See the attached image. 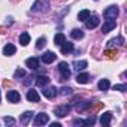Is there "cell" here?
Listing matches in <instances>:
<instances>
[{
    "label": "cell",
    "mask_w": 127,
    "mask_h": 127,
    "mask_svg": "<svg viewBox=\"0 0 127 127\" xmlns=\"http://www.w3.org/2000/svg\"><path fill=\"white\" fill-rule=\"evenodd\" d=\"M58 72L61 75V81H66L70 78V67L66 61H60L58 63Z\"/></svg>",
    "instance_id": "cell-1"
},
{
    "label": "cell",
    "mask_w": 127,
    "mask_h": 127,
    "mask_svg": "<svg viewBox=\"0 0 127 127\" xmlns=\"http://www.w3.org/2000/svg\"><path fill=\"white\" fill-rule=\"evenodd\" d=\"M70 105H60V106H55L54 108V114L58 117V118H63V117H67V114L70 112Z\"/></svg>",
    "instance_id": "cell-2"
},
{
    "label": "cell",
    "mask_w": 127,
    "mask_h": 127,
    "mask_svg": "<svg viewBox=\"0 0 127 127\" xmlns=\"http://www.w3.org/2000/svg\"><path fill=\"white\" fill-rule=\"evenodd\" d=\"M118 14H120V9H118L117 6H109V8L105 9L103 17H105L106 20H115V18L118 17Z\"/></svg>",
    "instance_id": "cell-3"
},
{
    "label": "cell",
    "mask_w": 127,
    "mask_h": 127,
    "mask_svg": "<svg viewBox=\"0 0 127 127\" xmlns=\"http://www.w3.org/2000/svg\"><path fill=\"white\" fill-rule=\"evenodd\" d=\"M48 121H49V115L46 112H39L34 117V124L36 126H45V124H48Z\"/></svg>",
    "instance_id": "cell-4"
},
{
    "label": "cell",
    "mask_w": 127,
    "mask_h": 127,
    "mask_svg": "<svg viewBox=\"0 0 127 127\" xmlns=\"http://www.w3.org/2000/svg\"><path fill=\"white\" fill-rule=\"evenodd\" d=\"M99 23H100V20H99L97 15H90V17L85 20V27L90 29V30H93V29H96V27L99 26Z\"/></svg>",
    "instance_id": "cell-5"
},
{
    "label": "cell",
    "mask_w": 127,
    "mask_h": 127,
    "mask_svg": "<svg viewBox=\"0 0 127 127\" xmlns=\"http://www.w3.org/2000/svg\"><path fill=\"white\" fill-rule=\"evenodd\" d=\"M115 27H117V21H115V20H106V21L103 23V26H102V33L106 34V33L112 32Z\"/></svg>",
    "instance_id": "cell-6"
},
{
    "label": "cell",
    "mask_w": 127,
    "mask_h": 127,
    "mask_svg": "<svg viewBox=\"0 0 127 127\" xmlns=\"http://www.w3.org/2000/svg\"><path fill=\"white\" fill-rule=\"evenodd\" d=\"M6 99H8L11 103H18V102L21 100V94H20V91H17V90H9V91L6 93Z\"/></svg>",
    "instance_id": "cell-7"
},
{
    "label": "cell",
    "mask_w": 127,
    "mask_h": 127,
    "mask_svg": "<svg viewBox=\"0 0 127 127\" xmlns=\"http://www.w3.org/2000/svg\"><path fill=\"white\" fill-rule=\"evenodd\" d=\"M55 57H57V55H55L54 52L46 51V52H43V54H42L40 60H42L43 64H51V63H54V61H55Z\"/></svg>",
    "instance_id": "cell-8"
},
{
    "label": "cell",
    "mask_w": 127,
    "mask_h": 127,
    "mask_svg": "<svg viewBox=\"0 0 127 127\" xmlns=\"http://www.w3.org/2000/svg\"><path fill=\"white\" fill-rule=\"evenodd\" d=\"M42 88H43L42 93H43V96H45L46 99H54V97L58 94V90H57L55 87H46V85H45V87H42Z\"/></svg>",
    "instance_id": "cell-9"
},
{
    "label": "cell",
    "mask_w": 127,
    "mask_h": 127,
    "mask_svg": "<svg viewBox=\"0 0 127 127\" xmlns=\"http://www.w3.org/2000/svg\"><path fill=\"white\" fill-rule=\"evenodd\" d=\"M43 6H48V2H42V0H36V2L33 3V6H32V12H43V11H46V8H43Z\"/></svg>",
    "instance_id": "cell-10"
},
{
    "label": "cell",
    "mask_w": 127,
    "mask_h": 127,
    "mask_svg": "<svg viewBox=\"0 0 127 127\" xmlns=\"http://www.w3.org/2000/svg\"><path fill=\"white\" fill-rule=\"evenodd\" d=\"M26 66H27L30 70H37V69H39V58H36V57L27 58V60H26Z\"/></svg>",
    "instance_id": "cell-11"
},
{
    "label": "cell",
    "mask_w": 127,
    "mask_h": 127,
    "mask_svg": "<svg viewBox=\"0 0 127 127\" xmlns=\"http://www.w3.org/2000/svg\"><path fill=\"white\" fill-rule=\"evenodd\" d=\"M73 51V43L72 42H63L61 45H60V52L61 54H64V55H67V54H70Z\"/></svg>",
    "instance_id": "cell-12"
},
{
    "label": "cell",
    "mask_w": 127,
    "mask_h": 127,
    "mask_svg": "<svg viewBox=\"0 0 127 127\" xmlns=\"http://www.w3.org/2000/svg\"><path fill=\"white\" fill-rule=\"evenodd\" d=\"M27 100L29 102H34V103H37L39 100H40V96H39V93L34 90V88H30L29 91H27Z\"/></svg>",
    "instance_id": "cell-13"
},
{
    "label": "cell",
    "mask_w": 127,
    "mask_h": 127,
    "mask_svg": "<svg viewBox=\"0 0 127 127\" xmlns=\"http://www.w3.org/2000/svg\"><path fill=\"white\" fill-rule=\"evenodd\" d=\"M34 114L32 112V111H26L23 115H21V118H20V123L23 124V126H27L29 123H30V120H32V117H33Z\"/></svg>",
    "instance_id": "cell-14"
},
{
    "label": "cell",
    "mask_w": 127,
    "mask_h": 127,
    "mask_svg": "<svg viewBox=\"0 0 127 127\" xmlns=\"http://www.w3.org/2000/svg\"><path fill=\"white\" fill-rule=\"evenodd\" d=\"M112 121V114L111 112H103L102 117H100V124L102 126H109Z\"/></svg>",
    "instance_id": "cell-15"
},
{
    "label": "cell",
    "mask_w": 127,
    "mask_h": 127,
    "mask_svg": "<svg viewBox=\"0 0 127 127\" xmlns=\"http://www.w3.org/2000/svg\"><path fill=\"white\" fill-rule=\"evenodd\" d=\"M88 66V63L85 61V60H76V61H73V69L76 70V72H81V70H84L85 67Z\"/></svg>",
    "instance_id": "cell-16"
},
{
    "label": "cell",
    "mask_w": 127,
    "mask_h": 127,
    "mask_svg": "<svg viewBox=\"0 0 127 127\" xmlns=\"http://www.w3.org/2000/svg\"><path fill=\"white\" fill-rule=\"evenodd\" d=\"M17 52V48L12 45V43H8V45H5V48H3V55H6V57H11V55H14Z\"/></svg>",
    "instance_id": "cell-17"
},
{
    "label": "cell",
    "mask_w": 127,
    "mask_h": 127,
    "mask_svg": "<svg viewBox=\"0 0 127 127\" xmlns=\"http://www.w3.org/2000/svg\"><path fill=\"white\" fill-rule=\"evenodd\" d=\"M48 82H49V78H48L46 75H40V76L36 78V85H37V87H45Z\"/></svg>",
    "instance_id": "cell-18"
},
{
    "label": "cell",
    "mask_w": 127,
    "mask_h": 127,
    "mask_svg": "<svg viewBox=\"0 0 127 127\" xmlns=\"http://www.w3.org/2000/svg\"><path fill=\"white\" fill-rule=\"evenodd\" d=\"M90 81V75L88 73H78L76 76V82L78 84H87Z\"/></svg>",
    "instance_id": "cell-19"
},
{
    "label": "cell",
    "mask_w": 127,
    "mask_h": 127,
    "mask_svg": "<svg viewBox=\"0 0 127 127\" xmlns=\"http://www.w3.org/2000/svg\"><path fill=\"white\" fill-rule=\"evenodd\" d=\"M97 87H99L100 91H106V90H109V87H111L109 79H100L99 84H97Z\"/></svg>",
    "instance_id": "cell-20"
},
{
    "label": "cell",
    "mask_w": 127,
    "mask_h": 127,
    "mask_svg": "<svg viewBox=\"0 0 127 127\" xmlns=\"http://www.w3.org/2000/svg\"><path fill=\"white\" fill-rule=\"evenodd\" d=\"M29 42H30V34H29V33H26V32H24V33H21V34H20V43H21L23 46H27V45H29Z\"/></svg>",
    "instance_id": "cell-21"
},
{
    "label": "cell",
    "mask_w": 127,
    "mask_h": 127,
    "mask_svg": "<svg viewBox=\"0 0 127 127\" xmlns=\"http://www.w3.org/2000/svg\"><path fill=\"white\" fill-rule=\"evenodd\" d=\"M115 45H124V37L123 36H118L115 39H111L108 42V46H115Z\"/></svg>",
    "instance_id": "cell-22"
},
{
    "label": "cell",
    "mask_w": 127,
    "mask_h": 127,
    "mask_svg": "<svg viewBox=\"0 0 127 127\" xmlns=\"http://www.w3.org/2000/svg\"><path fill=\"white\" fill-rule=\"evenodd\" d=\"M70 36H72V39H82L84 37V32L81 29H75V30L70 32Z\"/></svg>",
    "instance_id": "cell-23"
},
{
    "label": "cell",
    "mask_w": 127,
    "mask_h": 127,
    "mask_svg": "<svg viewBox=\"0 0 127 127\" xmlns=\"http://www.w3.org/2000/svg\"><path fill=\"white\" fill-rule=\"evenodd\" d=\"M64 40H66V36L63 34V33H57V34L54 36V43H55V45H58V46H60L63 42H64Z\"/></svg>",
    "instance_id": "cell-24"
},
{
    "label": "cell",
    "mask_w": 127,
    "mask_h": 127,
    "mask_svg": "<svg viewBox=\"0 0 127 127\" xmlns=\"http://www.w3.org/2000/svg\"><path fill=\"white\" fill-rule=\"evenodd\" d=\"M90 108H91V103H90V102H82L81 105H79V103L76 105V111H78V112H82V111L90 109Z\"/></svg>",
    "instance_id": "cell-25"
},
{
    "label": "cell",
    "mask_w": 127,
    "mask_h": 127,
    "mask_svg": "<svg viewBox=\"0 0 127 127\" xmlns=\"http://www.w3.org/2000/svg\"><path fill=\"white\" fill-rule=\"evenodd\" d=\"M90 15H91L90 11H88V9H84V11H81V12L78 14V20H79V21H85Z\"/></svg>",
    "instance_id": "cell-26"
},
{
    "label": "cell",
    "mask_w": 127,
    "mask_h": 127,
    "mask_svg": "<svg viewBox=\"0 0 127 127\" xmlns=\"http://www.w3.org/2000/svg\"><path fill=\"white\" fill-rule=\"evenodd\" d=\"M45 45H46V37H45V36H43V37H39L37 42H36V48H37V49H42Z\"/></svg>",
    "instance_id": "cell-27"
},
{
    "label": "cell",
    "mask_w": 127,
    "mask_h": 127,
    "mask_svg": "<svg viewBox=\"0 0 127 127\" xmlns=\"http://www.w3.org/2000/svg\"><path fill=\"white\" fill-rule=\"evenodd\" d=\"M60 94L61 96H70L72 94V88L70 87H61L60 88Z\"/></svg>",
    "instance_id": "cell-28"
},
{
    "label": "cell",
    "mask_w": 127,
    "mask_h": 127,
    "mask_svg": "<svg viewBox=\"0 0 127 127\" xmlns=\"http://www.w3.org/2000/svg\"><path fill=\"white\" fill-rule=\"evenodd\" d=\"M24 76H26V70H23V69H17L15 73H14V78H15V79H18V78H24Z\"/></svg>",
    "instance_id": "cell-29"
},
{
    "label": "cell",
    "mask_w": 127,
    "mask_h": 127,
    "mask_svg": "<svg viewBox=\"0 0 127 127\" xmlns=\"http://www.w3.org/2000/svg\"><path fill=\"white\" fill-rule=\"evenodd\" d=\"M84 121H85V126H94V124H96V117L91 115V117H88V118L84 120Z\"/></svg>",
    "instance_id": "cell-30"
},
{
    "label": "cell",
    "mask_w": 127,
    "mask_h": 127,
    "mask_svg": "<svg viewBox=\"0 0 127 127\" xmlns=\"http://www.w3.org/2000/svg\"><path fill=\"white\" fill-rule=\"evenodd\" d=\"M3 121H5V124H6V126H14V124H15V120H14L12 117H5V118H3Z\"/></svg>",
    "instance_id": "cell-31"
},
{
    "label": "cell",
    "mask_w": 127,
    "mask_h": 127,
    "mask_svg": "<svg viewBox=\"0 0 127 127\" xmlns=\"http://www.w3.org/2000/svg\"><path fill=\"white\" fill-rule=\"evenodd\" d=\"M114 90H117V91H127V85L126 84H121V85H114Z\"/></svg>",
    "instance_id": "cell-32"
},
{
    "label": "cell",
    "mask_w": 127,
    "mask_h": 127,
    "mask_svg": "<svg viewBox=\"0 0 127 127\" xmlns=\"http://www.w3.org/2000/svg\"><path fill=\"white\" fill-rule=\"evenodd\" d=\"M105 55H108V57L112 58L114 55H117V49H112V51H111V49H106V51H105Z\"/></svg>",
    "instance_id": "cell-33"
},
{
    "label": "cell",
    "mask_w": 127,
    "mask_h": 127,
    "mask_svg": "<svg viewBox=\"0 0 127 127\" xmlns=\"http://www.w3.org/2000/svg\"><path fill=\"white\" fill-rule=\"evenodd\" d=\"M73 126H85V121L78 118V120H73Z\"/></svg>",
    "instance_id": "cell-34"
},
{
    "label": "cell",
    "mask_w": 127,
    "mask_h": 127,
    "mask_svg": "<svg viewBox=\"0 0 127 127\" xmlns=\"http://www.w3.org/2000/svg\"><path fill=\"white\" fill-rule=\"evenodd\" d=\"M60 126H61L60 123H52V124H51V127H60Z\"/></svg>",
    "instance_id": "cell-35"
},
{
    "label": "cell",
    "mask_w": 127,
    "mask_h": 127,
    "mask_svg": "<svg viewBox=\"0 0 127 127\" xmlns=\"http://www.w3.org/2000/svg\"><path fill=\"white\" fill-rule=\"evenodd\" d=\"M0 102H2V94H0Z\"/></svg>",
    "instance_id": "cell-36"
},
{
    "label": "cell",
    "mask_w": 127,
    "mask_h": 127,
    "mask_svg": "<svg viewBox=\"0 0 127 127\" xmlns=\"http://www.w3.org/2000/svg\"><path fill=\"white\" fill-rule=\"evenodd\" d=\"M96 2H97V0H96Z\"/></svg>",
    "instance_id": "cell-37"
}]
</instances>
